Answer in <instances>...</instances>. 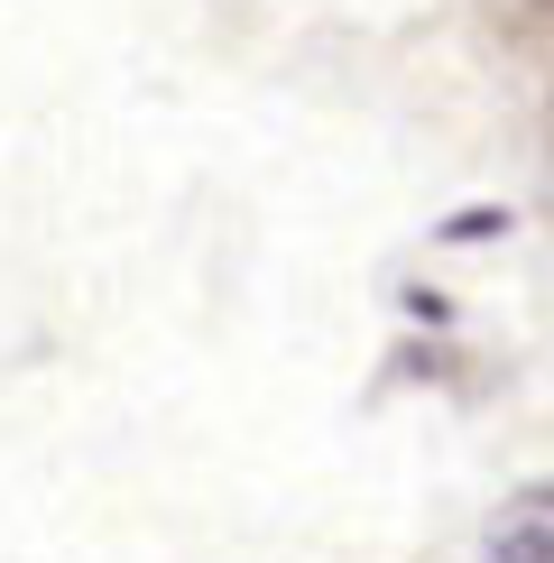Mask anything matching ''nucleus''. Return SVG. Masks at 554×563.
<instances>
[{
	"label": "nucleus",
	"mask_w": 554,
	"mask_h": 563,
	"mask_svg": "<svg viewBox=\"0 0 554 563\" xmlns=\"http://www.w3.org/2000/svg\"><path fill=\"white\" fill-rule=\"evenodd\" d=\"M480 554H490V563H554V481L518 489V499H508L499 518H490Z\"/></svg>",
	"instance_id": "obj_1"
}]
</instances>
